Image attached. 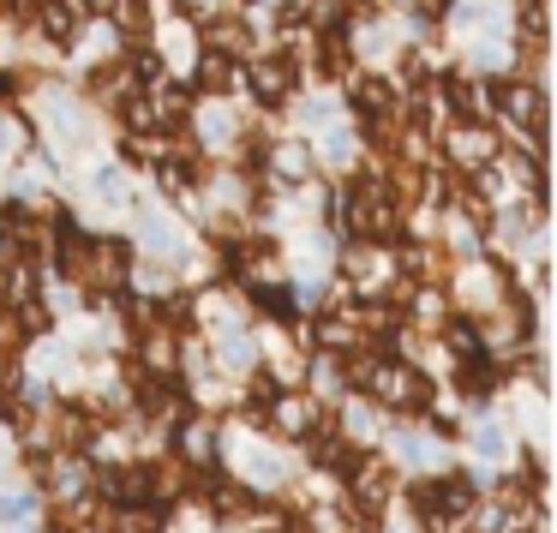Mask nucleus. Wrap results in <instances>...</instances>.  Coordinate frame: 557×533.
Segmentation results:
<instances>
[{
    "instance_id": "4",
    "label": "nucleus",
    "mask_w": 557,
    "mask_h": 533,
    "mask_svg": "<svg viewBox=\"0 0 557 533\" xmlns=\"http://www.w3.org/2000/svg\"><path fill=\"white\" fill-rule=\"evenodd\" d=\"M216 360H222V365H234V372H252V365H258V354H252V342H246V336H222Z\"/></svg>"
},
{
    "instance_id": "5",
    "label": "nucleus",
    "mask_w": 557,
    "mask_h": 533,
    "mask_svg": "<svg viewBox=\"0 0 557 533\" xmlns=\"http://www.w3.org/2000/svg\"><path fill=\"white\" fill-rule=\"evenodd\" d=\"M276 169L288 174V181H300V174H306V150H300V145H282V150H276Z\"/></svg>"
},
{
    "instance_id": "1",
    "label": "nucleus",
    "mask_w": 557,
    "mask_h": 533,
    "mask_svg": "<svg viewBox=\"0 0 557 533\" xmlns=\"http://www.w3.org/2000/svg\"><path fill=\"white\" fill-rule=\"evenodd\" d=\"M246 78H252L258 102H282L294 85V61H282V54H246Z\"/></svg>"
},
{
    "instance_id": "2",
    "label": "nucleus",
    "mask_w": 557,
    "mask_h": 533,
    "mask_svg": "<svg viewBox=\"0 0 557 533\" xmlns=\"http://www.w3.org/2000/svg\"><path fill=\"white\" fill-rule=\"evenodd\" d=\"M449 150H456V162L468 174H485V169H492V157H497V138L485 133V126H468V133L449 138Z\"/></svg>"
},
{
    "instance_id": "3",
    "label": "nucleus",
    "mask_w": 557,
    "mask_h": 533,
    "mask_svg": "<svg viewBox=\"0 0 557 533\" xmlns=\"http://www.w3.org/2000/svg\"><path fill=\"white\" fill-rule=\"evenodd\" d=\"M37 30L49 42H73V30H78V13L66 7V0H42L37 7Z\"/></svg>"
}]
</instances>
